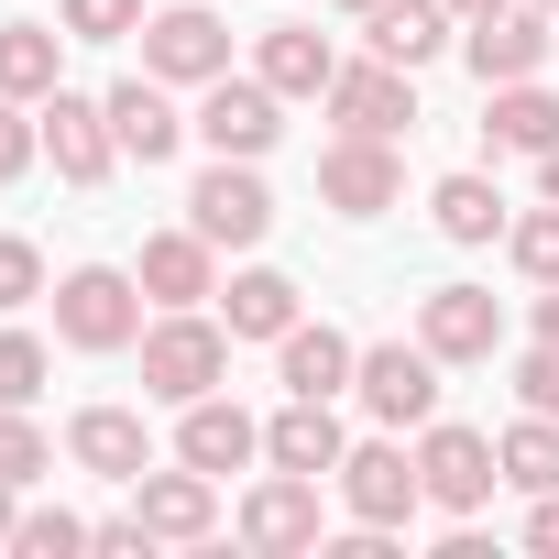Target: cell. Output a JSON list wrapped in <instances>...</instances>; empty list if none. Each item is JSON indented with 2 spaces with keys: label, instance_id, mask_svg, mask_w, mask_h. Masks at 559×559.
I'll use <instances>...</instances> for the list:
<instances>
[{
  "label": "cell",
  "instance_id": "cell-38",
  "mask_svg": "<svg viewBox=\"0 0 559 559\" xmlns=\"http://www.w3.org/2000/svg\"><path fill=\"white\" fill-rule=\"evenodd\" d=\"M12 526H23V483H0V548H12Z\"/></svg>",
  "mask_w": 559,
  "mask_h": 559
},
{
  "label": "cell",
  "instance_id": "cell-35",
  "mask_svg": "<svg viewBox=\"0 0 559 559\" xmlns=\"http://www.w3.org/2000/svg\"><path fill=\"white\" fill-rule=\"evenodd\" d=\"M515 406H526V417H559V341L515 352Z\"/></svg>",
  "mask_w": 559,
  "mask_h": 559
},
{
  "label": "cell",
  "instance_id": "cell-43",
  "mask_svg": "<svg viewBox=\"0 0 559 559\" xmlns=\"http://www.w3.org/2000/svg\"><path fill=\"white\" fill-rule=\"evenodd\" d=\"M537 12H559V0H537Z\"/></svg>",
  "mask_w": 559,
  "mask_h": 559
},
{
  "label": "cell",
  "instance_id": "cell-31",
  "mask_svg": "<svg viewBox=\"0 0 559 559\" xmlns=\"http://www.w3.org/2000/svg\"><path fill=\"white\" fill-rule=\"evenodd\" d=\"M504 252H515L526 286H559V198H548V209H526V219L504 230Z\"/></svg>",
  "mask_w": 559,
  "mask_h": 559
},
{
  "label": "cell",
  "instance_id": "cell-33",
  "mask_svg": "<svg viewBox=\"0 0 559 559\" xmlns=\"http://www.w3.org/2000/svg\"><path fill=\"white\" fill-rule=\"evenodd\" d=\"M78 45H121V34H143V0H67L56 12Z\"/></svg>",
  "mask_w": 559,
  "mask_h": 559
},
{
  "label": "cell",
  "instance_id": "cell-3",
  "mask_svg": "<svg viewBox=\"0 0 559 559\" xmlns=\"http://www.w3.org/2000/svg\"><path fill=\"white\" fill-rule=\"evenodd\" d=\"M143 78H165V88L230 78V23L209 12V0H165V12H143Z\"/></svg>",
  "mask_w": 559,
  "mask_h": 559
},
{
  "label": "cell",
  "instance_id": "cell-8",
  "mask_svg": "<svg viewBox=\"0 0 559 559\" xmlns=\"http://www.w3.org/2000/svg\"><path fill=\"white\" fill-rule=\"evenodd\" d=\"M34 121H45V154H56V176H67V187H110V165H121V132H110V99H78V88H45V99H34Z\"/></svg>",
  "mask_w": 559,
  "mask_h": 559
},
{
  "label": "cell",
  "instance_id": "cell-4",
  "mask_svg": "<svg viewBox=\"0 0 559 559\" xmlns=\"http://www.w3.org/2000/svg\"><path fill=\"white\" fill-rule=\"evenodd\" d=\"M439 352L428 341H373L362 352V373H352V395H362V417H384V428H428L439 417Z\"/></svg>",
  "mask_w": 559,
  "mask_h": 559
},
{
  "label": "cell",
  "instance_id": "cell-9",
  "mask_svg": "<svg viewBox=\"0 0 559 559\" xmlns=\"http://www.w3.org/2000/svg\"><path fill=\"white\" fill-rule=\"evenodd\" d=\"M417 472H428V504H439V515H472V504H493V483H504V450H493L483 428H450V417H428V439H417Z\"/></svg>",
  "mask_w": 559,
  "mask_h": 559
},
{
  "label": "cell",
  "instance_id": "cell-27",
  "mask_svg": "<svg viewBox=\"0 0 559 559\" xmlns=\"http://www.w3.org/2000/svg\"><path fill=\"white\" fill-rule=\"evenodd\" d=\"M56 45L67 34H45V23H0V99H45L56 88Z\"/></svg>",
  "mask_w": 559,
  "mask_h": 559
},
{
  "label": "cell",
  "instance_id": "cell-36",
  "mask_svg": "<svg viewBox=\"0 0 559 559\" xmlns=\"http://www.w3.org/2000/svg\"><path fill=\"white\" fill-rule=\"evenodd\" d=\"M34 154H45V121H34L23 99H0V187H12V176H23Z\"/></svg>",
  "mask_w": 559,
  "mask_h": 559
},
{
  "label": "cell",
  "instance_id": "cell-7",
  "mask_svg": "<svg viewBox=\"0 0 559 559\" xmlns=\"http://www.w3.org/2000/svg\"><path fill=\"white\" fill-rule=\"evenodd\" d=\"M341 504H352V526H406L417 504H428V472H417V450H395V439H362V450H341Z\"/></svg>",
  "mask_w": 559,
  "mask_h": 559
},
{
  "label": "cell",
  "instance_id": "cell-41",
  "mask_svg": "<svg viewBox=\"0 0 559 559\" xmlns=\"http://www.w3.org/2000/svg\"><path fill=\"white\" fill-rule=\"evenodd\" d=\"M450 12H461V23H483V12H504V0H450Z\"/></svg>",
  "mask_w": 559,
  "mask_h": 559
},
{
  "label": "cell",
  "instance_id": "cell-18",
  "mask_svg": "<svg viewBox=\"0 0 559 559\" xmlns=\"http://www.w3.org/2000/svg\"><path fill=\"white\" fill-rule=\"evenodd\" d=\"M341 450H352V439H341L330 395H286V406L263 417V461H274V472H308V483H330V472H341Z\"/></svg>",
  "mask_w": 559,
  "mask_h": 559
},
{
  "label": "cell",
  "instance_id": "cell-26",
  "mask_svg": "<svg viewBox=\"0 0 559 559\" xmlns=\"http://www.w3.org/2000/svg\"><path fill=\"white\" fill-rule=\"evenodd\" d=\"M428 219H439V241H493L504 230V198H493V176H439Z\"/></svg>",
  "mask_w": 559,
  "mask_h": 559
},
{
  "label": "cell",
  "instance_id": "cell-2",
  "mask_svg": "<svg viewBox=\"0 0 559 559\" xmlns=\"http://www.w3.org/2000/svg\"><path fill=\"white\" fill-rule=\"evenodd\" d=\"M56 341L67 352H132L143 341V274H121V263L56 274Z\"/></svg>",
  "mask_w": 559,
  "mask_h": 559
},
{
  "label": "cell",
  "instance_id": "cell-25",
  "mask_svg": "<svg viewBox=\"0 0 559 559\" xmlns=\"http://www.w3.org/2000/svg\"><path fill=\"white\" fill-rule=\"evenodd\" d=\"M219 319H230V341H286V330H297V274H274V263L230 274V286H219Z\"/></svg>",
  "mask_w": 559,
  "mask_h": 559
},
{
  "label": "cell",
  "instance_id": "cell-10",
  "mask_svg": "<svg viewBox=\"0 0 559 559\" xmlns=\"http://www.w3.org/2000/svg\"><path fill=\"white\" fill-rule=\"evenodd\" d=\"M187 219H198V230H209L219 252H252V241L274 230V187H263V176H252L241 154H219V165H209V176L187 187Z\"/></svg>",
  "mask_w": 559,
  "mask_h": 559
},
{
  "label": "cell",
  "instance_id": "cell-24",
  "mask_svg": "<svg viewBox=\"0 0 559 559\" xmlns=\"http://www.w3.org/2000/svg\"><path fill=\"white\" fill-rule=\"evenodd\" d=\"M450 0H384V12H362V34H373V56H395V67H439L450 56Z\"/></svg>",
  "mask_w": 559,
  "mask_h": 559
},
{
  "label": "cell",
  "instance_id": "cell-22",
  "mask_svg": "<svg viewBox=\"0 0 559 559\" xmlns=\"http://www.w3.org/2000/svg\"><path fill=\"white\" fill-rule=\"evenodd\" d=\"M274 373H286V395H352V373H362V352L330 330V319H297L286 341H274Z\"/></svg>",
  "mask_w": 559,
  "mask_h": 559
},
{
  "label": "cell",
  "instance_id": "cell-6",
  "mask_svg": "<svg viewBox=\"0 0 559 559\" xmlns=\"http://www.w3.org/2000/svg\"><path fill=\"white\" fill-rule=\"evenodd\" d=\"M319 198H330L341 219H384V209L406 198L395 132H330V154H319Z\"/></svg>",
  "mask_w": 559,
  "mask_h": 559
},
{
  "label": "cell",
  "instance_id": "cell-19",
  "mask_svg": "<svg viewBox=\"0 0 559 559\" xmlns=\"http://www.w3.org/2000/svg\"><path fill=\"white\" fill-rule=\"evenodd\" d=\"M176 461H198V472H219V483H230V472H252V461H263V417H241L230 395H198V406L176 417Z\"/></svg>",
  "mask_w": 559,
  "mask_h": 559
},
{
  "label": "cell",
  "instance_id": "cell-28",
  "mask_svg": "<svg viewBox=\"0 0 559 559\" xmlns=\"http://www.w3.org/2000/svg\"><path fill=\"white\" fill-rule=\"evenodd\" d=\"M493 450H504V483L515 493H559V417H515Z\"/></svg>",
  "mask_w": 559,
  "mask_h": 559
},
{
  "label": "cell",
  "instance_id": "cell-13",
  "mask_svg": "<svg viewBox=\"0 0 559 559\" xmlns=\"http://www.w3.org/2000/svg\"><path fill=\"white\" fill-rule=\"evenodd\" d=\"M241 537H252L263 559L319 548V537H330V526H319V483H308V472H263V483L241 493Z\"/></svg>",
  "mask_w": 559,
  "mask_h": 559
},
{
  "label": "cell",
  "instance_id": "cell-40",
  "mask_svg": "<svg viewBox=\"0 0 559 559\" xmlns=\"http://www.w3.org/2000/svg\"><path fill=\"white\" fill-rule=\"evenodd\" d=\"M537 187H548V198H559V143H548V154H537Z\"/></svg>",
  "mask_w": 559,
  "mask_h": 559
},
{
  "label": "cell",
  "instance_id": "cell-21",
  "mask_svg": "<svg viewBox=\"0 0 559 559\" xmlns=\"http://www.w3.org/2000/svg\"><path fill=\"white\" fill-rule=\"evenodd\" d=\"M252 78H263L274 99H330L341 56H330V34H308V23H274V34L252 45Z\"/></svg>",
  "mask_w": 559,
  "mask_h": 559
},
{
  "label": "cell",
  "instance_id": "cell-11",
  "mask_svg": "<svg viewBox=\"0 0 559 559\" xmlns=\"http://www.w3.org/2000/svg\"><path fill=\"white\" fill-rule=\"evenodd\" d=\"M330 121L341 132H417V67H395V56L341 67L330 78Z\"/></svg>",
  "mask_w": 559,
  "mask_h": 559
},
{
  "label": "cell",
  "instance_id": "cell-17",
  "mask_svg": "<svg viewBox=\"0 0 559 559\" xmlns=\"http://www.w3.org/2000/svg\"><path fill=\"white\" fill-rule=\"evenodd\" d=\"M132 274H143L154 308H198V297H219V241H209L198 219H187V230H154Z\"/></svg>",
  "mask_w": 559,
  "mask_h": 559
},
{
  "label": "cell",
  "instance_id": "cell-16",
  "mask_svg": "<svg viewBox=\"0 0 559 559\" xmlns=\"http://www.w3.org/2000/svg\"><path fill=\"white\" fill-rule=\"evenodd\" d=\"M67 461H78V472H99V483H121V493H132V483H143V472H154V428H143V417H132V406H78V417H67Z\"/></svg>",
  "mask_w": 559,
  "mask_h": 559
},
{
  "label": "cell",
  "instance_id": "cell-30",
  "mask_svg": "<svg viewBox=\"0 0 559 559\" xmlns=\"http://www.w3.org/2000/svg\"><path fill=\"white\" fill-rule=\"evenodd\" d=\"M45 472H56V439H45L23 406H0V483H23V493H34Z\"/></svg>",
  "mask_w": 559,
  "mask_h": 559
},
{
  "label": "cell",
  "instance_id": "cell-14",
  "mask_svg": "<svg viewBox=\"0 0 559 559\" xmlns=\"http://www.w3.org/2000/svg\"><path fill=\"white\" fill-rule=\"evenodd\" d=\"M548 23H559V12H537V0H526V12H515V0H504V12H483V23L461 34L472 78H483V88H504V78H537V67H548V45H559Z\"/></svg>",
  "mask_w": 559,
  "mask_h": 559
},
{
  "label": "cell",
  "instance_id": "cell-12",
  "mask_svg": "<svg viewBox=\"0 0 559 559\" xmlns=\"http://www.w3.org/2000/svg\"><path fill=\"white\" fill-rule=\"evenodd\" d=\"M132 515L154 526V548H198V537L219 526V472H198V461L143 472V483H132Z\"/></svg>",
  "mask_w": 559,
  "mask_h": 559
},
{
  "label": "cell",
  "instance_id": "cell-42",
  "mask_svg": "<svg viewBox=\"0 0 559 559\" xmlns=\"http://www.w3.org/2000/svg\"><path fill=\"white\" fill-rule=\"evenodd\" d=\"M341 12H384V0H341Z\"/></svg>",
  "mask_w": 559,
  "mask_h": 559
},
{
  "label": "cell",
  "instance_id": "cell-23",
  "mask_svg": "<svg viewBox=\"0 0 559 559\" xmlns=\"http://www.w3.org/2000/svg\"><path fill=\"white\" fill-rule=\"evenodd\" d=\"M483 143H493V154H548V143H559V88H537V78L483 88Z\"/></svg>",
  "mask_w": 559,
  "mask_h": 559
},
{
  "label": "cell",
  "instance_id": "cell-32",
  "mask_svg": "<svg viewBox=\"0 0 559 559\" xmlns=\"http://www.w3.org/2000/svg\"><path fill=\"white\" fill-rule=\"evenodd\" d=\"M45 373H56V362H45V341H34V330H0V406H34V395H45Z\"/></svg>",
  "mask_w": 559,
  "mask_h": 559
},
{
  "label": "cell",
  "instance_id": "cell-37",
  "mask_svg": "<svg viewBox=\"0 0 559 559\" xmlns=\"http://www.w3.org/2000/svg\"><path fill=\"white\" fill-rule=\"evenodd\" d=\"M526 548H548V559H559V493H526Z\"/></svg>",
  "mask_w": 559,
  "mask_h": 559
},
{
  "label": "cell",
  "instance_id": "cell-20",
  "mask_svg": "<svg viewBox=\"0 0 559 559\" xmlns=\"http://www.w3.org/2000/svg\"><path fill=\"white\" fill-rule=\"evenodd\" d=\"M110 132H121V154H132V165H165L198 121L165 99V78H121V88H110Z\"/></svg>",
  "mask_w": 559,
  "mask_h": 559
},
{
  "label": "cell",
  "instance_id": "cell-15",
  "mask_svg": "<svg viewBox=\"0 0 559 559\" xmlns=\"http://www.w3.org/2000/svg\"><path fill=\"white\" fill-rule=\"evenodd\" d=\"M417 341H428L439 362H493V341H504L493 286H428V297H417Z\"/></svg>",
  "mask_w": 559,
  "mask_h": 559
},
{
  "label": "cell",
  "instance_id": "cell-1",
  "mask_svg": "<svg viewBox=\"0 0 559 559\" xmlns=\"http://www.w3.org/2000/svg\"><path fill=\"white\" fill-rule=\"evenodd\" d=\"M143 395H165V406H198V395H219V373H230V319H198V308H165L143 341Z\"/></svg>",
  "mask_w": 559,
  "mask_h": 559
},
{
  "label": "cell",
  "instance_id": "cell-39",
  "mask_svg": "<svg viewBox=\"0 0 559 559\" xmlns=\"http://www.w3.org/2000/svg\"><path fill=\"white\" fill-rule=\"evenodd\" d=\"M537 341H559V286H548V297H537Z\"/></svg>",
  "mask_w": 559,
  "mask_h": 559
},
{
  "label": "cell",
  "instance_id": "cell-5",
  "mask_svg": "<svg viewBox=\"0 0 559 559\" xmlns=\"http://www.w3.org/2000/svg\"><path fill=\"white\" fill-rule=\"evenodd\" d=\"M187 121H198V143H209V154H241V165H263L274 143H286V99H274L263 78H209Z\"/></svg>",
  "mask_w": 559,
  "mask_h": 559
},
{
  "label": "cell",
  "instance_id": "cell-34",
  "mask_svg": "<svg viewBox=\"0 0 559 559\" xmlns=\"http://www.w3.org/2000/svg\"><path fill=\"white\" fill-rule=\"evenodd\" d=\"M34 297H45V252H34L23 230H0V319L34 308Z\"/></svg>",
  "mask_w": 559,
  "mask_h": 559
},
{
  "label": "cell",
  "instance_id": "cell-29",
  "mask_svg": "<svg viewBox=\"0 0 559 559\" xmlns=\"http://www.w3.org/2000/svg\"><path fill=\"white\" fill-rule=\"evenodd\" d=\"M78 548H88V515H67V504H23L12 559H78Z\"/></svg>",
  "mask_w": 559,
  "mask_h": 559
}]
</instances>
